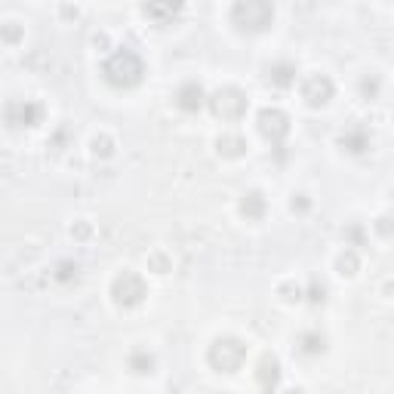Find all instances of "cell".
<instances>
[{"label": "cell", "instance_id": "obj_1", "mask_svg": "<svg viewBox=\"0 0 394 394\" xmlns=\"http://www.w3.org/2000/svg\"><path fill=\"white\" fill-rule=\"evenodd\" d=\"M102 74L111 87L133 90V87H139L142 77H145V62L139 59V53H133V49L124 47V49H117V53L108 56V62L102 65Z\"/></svg>", "mask_w": 394, "mask_h": 394}, {"label": "cell", "instance_id": "obj_2", "mask_svg": "<svg viewBox=\"0 0 394 394\" xmlns=\"http://www.w3.org/2000/svg\"><path fill=\"white\" fill-rule=\"evenodd\" d=\"M231 22L238 25V31L259 34L274 22V3L271 0H234Z\"/></svg>", "mask_w": 394, "mask_h": 394}, {"label": "cell", "instance_id": "obj_3", "mask_svg": "<svg viewBox=\"0 0 394 394\" xmlns=\"http://www.w3.org/2000/svg\"><path fill=\"white\" fill-rule=\"evenodd\" d=\"M243 361H247V345H243L240 339L225 336V339L213 342V348H210L213 370H219V372H238L243 367Z\"/></svg>", "mask_w": 394, "mask_h": 394}, {"label": "cell", "instance_id": "obj_4", "mask_svg": "<svg viewBox=\"0 0 394 394\" xmlns=\"http://www.w3.org/2000/svg\"><path fill=\"white\" fill-rule=\"evenodd\" d=\"M114 302L117 305H124V308H133V305H139L142 299L148 296V286L145 281H142L139 274H133V271H124V274L114 281Z\"/></svg>", "mask_w": 394, "mask_h": 394}, {"label": "cell", "instance_id": "obj_5", "mask_svg": "<svg viewBox=\"0 0 394 394\" xmlns=\"http://www.w3.org/2000/svg\"><path fill=\"white\" fill-rule=\"evenodd\" d=\"M210 108L222 120H238V117H243V111H247V96H243L240 90H234V87L219 90L216 96L210 99Z\"/></svg>", "mask_w": 394, "mask_h": 394}, {"label": "cell", "instance_id": "obj_6", "mask_svg": "<svg viewBox=\"0 0 394 394\" xmlns=\"http://www.w3.org/2000/svg\"><path fill=\"white\" fill-rule=\"evenodd\" d=\"M259 130L271 145H281L286 136H290V117H286L281 108H262L259 111Z\"/></svg>", "mask_w": 394, "mask_h": 394}, {"label": "cell", "instance_id": "obj_7", "mask_svg": "<svg viewBox=\"0 0 394 394\" xmlns=\"http://www.w3.org/2000/svg\"><path fill=\"white\" fill-rule=\"evenodd\" d=\"M182 6H185V0H145V3H142V13H145L154 25H170L182 16Z\"/></svg>", "mask_w": 394, "mask_h": 394}, {"label": "cell", "instance_id": "obj_8", "mask_svg": "<svg viewBox=\"0 0 394 394\" xmlns=\"http://www.w3.org/2000/svg\"><path fill=\"white\" fill-rule=\"evenodd\" d=\"M40 120H44V108L38 102H31V99L10 102V108H6V124L13 126H38Z\"/></svg>", "mask_w": 394, "mask_h": 394}, {"label": "cell", "instance_id": "obj_9", "mask_svg": "<svg viewBox=\"0 0 394 394\" xmlns=\"http://www.w3.org/2000/svg\"><path fill=\"white\" fill-rule=\"evenodd\" d=\"M302 96H305V102L311 105V108H320V105H327L329 99H333V81H329L327 74L308 77L305 87H302Z\"/></svg>", "mask_w": 394, "mask_h": 394}, {"label": "cell", "instance_id": "obj_10", "mask_svg": "<svg viewBox=\"0 0 394 394\" xmlns=\"http://www.w3.org/2000/svg\"><path fill=\"white\" fill-rule=\"evenodd\" d=\"M204 102H206V92L200 83H185V87L176 92V105L182 111H197V108H204Z\"/></svg>", "mask_w": 394, "mask_h": 394}, {"label": "cell", "instance_id": "obj_11", "mask_svg": "<svg viewBox=\"0 0 394 394\" xmlns=\"http://www.w3.org/2000/svg\"><path fill=\"white\" fill-rule=\"evenodd\" d=\"M339 145L351 154H363L370 148V133L363 130V126H351V130H345L339 136Z\"/></svg>", "mask_w": 394, "mask_h": 394}, {"label": "cell", "instance_id": "obj_12", "mask_svg": "<svg viewBox=\"0 0 394 394\" xmlns=\"http://www.w3.org/2000/svg\"><path fill=\"white\" fill-rule=\"evenodd\" d=\"M268 77H271V83H277V87H290V83L296 81V65H290V62H277V65H271Z\"/></svg>", "mask_w": 394, "mask_h": 394}, {"label": "cell", "instance_id": "obj_13", "mask_svg": "<svg viewBox=\"0 0 394 394\" xmlns=\"http://www.w3.org/2000/svg\"><path fill=\"white\" fill-rule=\"evenodd\" d=\"M240 210H243V216H247V219H259L265 213V197L259 195V191H249V195L243 197Z\"/></svg>", "mask_w": 394, "mask_h": 394}, {"label": "cell", "instance_id": "obj_14", "mask_svg": "<svg viewBox=\"0 0 394 394\" xmlns=\"http://www.w3.org/2000/svg\"><path fill=\"white\" fill-rule=\"evenodd\" d=\"M277 376H281V367H277V361H274V357H265V361H262V372H259L262 388H271V385H277Z\"/></svg>", "mask_w": 394, "mask_h": 394}, {"label": "cell", "instance_id": "obj_15", "mask_svg": "<svg viewBox=\"0 0 394 394\" xmlns=\"http://www.w3.org/2000/svg\"><path fill=\"white\" fill-rule=\"evenodd\" d=\"M243 148H247V145H243L240 136H225V139H219V151H225L228 157H238Z\"/></svg>", "mask_w": 394, "mask_h": 394}, {"label": "cell", "instance_id": "obj_16", "mask_svg": "<svg viewBox=\"0 0 394 394\" xmlns=\"http://www.w3.org/2000/svg\"><path fill=\"white\" fill-rule=\"evenodd\" d=\"M130 367H133L136 372H151V367H154V357L148 354V351H136V354L130 357Z\"/></svg>", "mask_w": 394, "mask_h": 394}, {"label": "cell", "instance_id": "obj_17", "mask_svg": "<svg viewBox=\"0 0 394 394\" xmlns=\"http://www.w3.org/2000/svg\"><path fill=\"white\" fill-rule=\"evenodd\" d=\"M302 351H305V354H320V351H324V336L305 333L302 336Z\"/></svg>", "mask_w": 394, "mask_h": 394}, {"label": "cell", "instance_id": "obj_18", "mask_svg": "<svg viewBox=\"0 0 394 394\" xmlns=\"http://www.w3.org/2000/svg\"><path fill=\"white\" fill-rule=\"evenodd\" d=\"M71 277H77V265L62 262L59 268H56V281H71Z\"/></svg>", "mask_w": 394, "mask_h": 394}, {"label": "cell", "instance_id": "obj_19", "mask_svg": "<svg viewBox=\"0 0 394 394\" xmlns=\"http://www.w3.org/2000/svg\"><path fill=\"white\" fill-rule=\"evenodd\" d=\"M339 268H342V274H354V268H357V256L354 253H345L339 259Z\"/></svg>", "mask_w": 394, "mask_h": 394}, {"label": "cell", "instance_id": "obj_20", "mask_svg": "<svg viewBox=\"0 0 394 394\" xmlns=\"http://www.w3.org/2000/svg\"><path fill=\"white\" fill-rule=\"evenodd\" d=\"M376 90H379L376 77H372V81H363V96H376Z\"/></svg>", "mask_w": 394, "mask_h": 394}]
</instances>
